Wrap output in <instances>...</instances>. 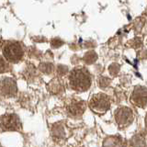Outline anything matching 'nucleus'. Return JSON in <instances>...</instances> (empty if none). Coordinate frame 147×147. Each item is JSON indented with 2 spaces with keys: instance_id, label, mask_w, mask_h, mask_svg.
<instances>
[{
  "instance_id": "2",
  "label": "nucleus",
  "mask_w": 147,
  "mask_h": 147,
  "mask_svg": "<svg viewBox=\"0 0 147 147\" xmlns=\"http://www.w3.org/2000/svg\"><path fill=\"white\" fill-rule=\"evenodd\" d=\"M2 53L7 62L18 63L24 55V46L18 41L8 40L2 45Z\"/></svg>"
},
{
  "instance_id": "7",
  "label": "nucleus",
  "mask_w": 147,
  "mask_h": 147,
  "mask_svg": "<svg viewBox=\"0 0 147 147\" xmlns=\"http://www.w3.org/2000/svg\"><path fill=\"white\" fill-rule=\"evenodd\" d=\"M18 92L17 83L11 77L0 78V95L6 98H12Z\"/></svg>"
},
{
  "instance_id": "14",
  "label": "nucleus",
  "mask_w": 147,
  "mask_h": 147,
  "mask_svg": "<svg viewBox=\"0 0 147 147\" xmlns=\"http://www.w3.org/2000/svg\"><path fill=\"white\" fill-rule=\"evenodd\" d=\"M79 147H82V146H79Z\"/></svg>"
},
{
  "instance_id": "11",
  "label": "nucleus",
  "mask_w": 147,
  "mask_h": 147,
  "mask_svg": "<svg viewBox=\"0 0 147 147\" xmlns=\"http://www.w3.org/2000/svg\"><path fill=\"white\" fill-rule=\"evenodd\" d=\"M9 70V64L2 56H0V74L7 72Z\"/></svg>"
},
{
  "instance_id": "1",
  "label": "nucleus",
  "mask_w": 147,
  "mask_h": 147,
  "mask_svg": "<svg viewBox=\"0 0 147 147\" xmlns=\"http://www.w3.org/2000/svg\"><path fill=\"white\" fill-rule=\"evenodd\" d=\"M91 83V75L85 67H76L73 69L69 75V85L72 89L76 91H86L90 87Z\"/></svg>"
},
{
  "instance_id": "5",
  "label": "nucleus",
  "mask_w": 147,
  "mask_h": 147,
  "mask_svg": "<svg viewBox=\"0 0 147 147\" xmlns=\"http://www.w3.org/2000/svg\"><path fill=\"white\" fill-rule=\"evenodd\" d=\"M0 127L5 131H18L21 130L20 119L16 114H6L0 119Z\"/></svg>"
},
{
  "instance_id": "8",
  "label": "nucleus",
  "mask_w": 147,
  "mask_h": 147,
  "mask_svg": "<svg viewBox=\"0 0 147 147\" xmlns=\"http://www.w3.org/2000/svg\"><path fill=\"white\" fill-rule=\"evenodd\" d=\"M131 102L137 107L144 108L146 105L145 86H136L131 96Z\"/></svg>"
},
{
  "instance_id": "10",
  "label": "nucleus",
  "mask_w": 147,
  "mask_h": 147,
  "mask_svg": "<svg viewBox=\"0 0 147 147\" xmlns=\"http://www.w3.org/2000/svg\"><path fill=\"white\" fill-rule=\"evenodd\" d=\"M131 147H146L145 136L142 134H136L131 140Z\"/></svg>"
},
{
  "instance_id": "9",
  "label": "nucleus",
  "mask_w": 147,
  "mask_h": 147,
  "mask_svg": "<svg viewBox=\"0 0 147 147\" xmlns=\"http://www.w3.org/2000/svg\"><path fill=\"white\" fill-rule=\"evenodd\" d=\"M103 147H125V142L119 136H110L103 142Z\"/></svg>"
},
{
  "instance_id": "4",
  "label": "nucleus",
  "mask_w": 147,
  "mask_h": 147,
  "mask_svg": "<svg viewBox=\"0 0 147 147\" xmlns=\"http://www.w3.org/2000/svg\"><path fill=\"white\" fill-rule=\"evenodd\" d=\"M86 110V103L84 100L78 98H71L65 105V111L70 118L80 119Z\"/></svg>"
},
{
  "instance_id": "13",
  "label": "nucleus",
  "mask_w": 147,
  "mask_h": 147,
  "mask_svg": "<svg viewBox=\"0 0 147 147\" xmlns=\"http://www.w3.org/2000/svg\"><path fill=\"white\" fill-rule=\"evenodd\" d=\"M119 70V66L118 64H112L111 66H109V72L110 74H112L113 76H115Z\"/></svg>"
},
{
  "instance_id": "6",
  "label": "nucleus",
  "mask_w": 147,
  "mask_h": 147,
  "mask_svg": "<svg viewBox=\"0 0 147 147\" xmlns=\"http://www.w3.org/2000/svg\"><path fill=\"white\" fill-rule=\"evenodd\" d=\"M115 119L119 127H127L134 119L133 111L128 107H119L115 111Z\"/></svg>"
},
{
  "instance_id": "3",
  "label": "nucleus",
  "mask_w": 147,
  "mask_h": 147,
  "mask_svg": "<svg viewBox=\"0 0 147 147\" xmlns=\"http://www.w3.org/2000/svg\"><path fill=\"white\" fill-rule=\"evenodd\" d=\"M110 107V98L104 93H98L92 96L89 100V108L94 112L103 114L108 111Z\"/></svg>"
},
{
  "instance_id": "12",
  "label": "nucleus",
  "mask_w": 147,
  "mask_h": 147,
  "mask_svg": "<svg viewBox=\"0 0 147 147\" xmlns=\"http://www.w3.org/2000/svg\"><path fill=\"white\" fill-rule=\"evenodd\" d=\"M96 57H98V56H96V54L94 52H89V53H87L85 55L84 60L87 63H90L95 62L96 60Z\"/></svg>"
}]
</instances>
